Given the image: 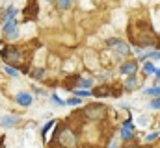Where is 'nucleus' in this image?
Instances as JSON below:
<instances>
[{
  "instance_id": "nucleus-8",
  "label": "nucleus",
  "mask_w": 160,
  "mask_h": 148,
  "mask_svg": "<svg viewBox=\"0 0 160 148\" xmlns=\"http://www.w3.org/2000/svg\"><path fill=\"white\" fill-rule=\"evenodd\" d=\"M15 15H17V9H15V7H8L2 19H4L6 22H9V21H13V17H15Z\"/></svg>"
},
{
  "instance_id": "nucleus-1",
  "label": "nucleus",
  "mask_w": 160,
  "mask_h": 148,
  "mask_svg": "<svg viewBox=\"0 0 160 148\" xmlns=\"http://www.w3.org/2000/svg\"><path fill=\"white\" fill-rule=\"evenodd\" d=\"M39 13V6H38V0H28V6L24 9V21H34Z\"/></svg>"
},
{
  "instance_id": "nucleus-7",
  "label": "nucleus",
  "mask_w": 160,
  "mask_h": 148,
  "mask_svg": "<svg viewBox=\"0 0 160 148\" xmlns=\"http://www.w3.org/2000/svg\"><path fill=\"white\" fill-rule=\"evenodd\" d=\"M136 63L134 61H128V63H125V65H121V69H119V72L121 74H134L136 72Z\"/></svg>"
},
{
  "instance_id": "nucleus-21",
  "label": "nucleus",
  "mask_w": 160,
  "mask_h": 148,
  "mask_svg": "<svg viewBox=\"0 0 160 148\" xmlns=\"http://www.w3.org/2000/svg\"><path fill=\"white\" fill-rule=\"evenodd\" d=\"M157 137H158V133H157V132H155V133H149V135H147V137H145V141H155V139H157Z\"/></svg>"
},
{
  "instance_id": "nucleus-20",
  "label": "nucleus",
  "mask_w": 160,
  "mask_h": 148,
  "mask_svg": "<svg viewBox=\"0 0 160 148\" xmlns=\"http://www.w3.org/2000/svg\"><path fill=\"white\" fill-rule=\"evenodd\" d=\"M67 104H69V106H78L80 100H78V98H69V100H67Z\"/></svg>"
},
{
  "instance_id": "nucleus-14",
  "label": "nucleus",
  "mask_w": 160,
  "mask_h": 148,
  "mask_svg": "<svg viewBox=\"0 0 160 148\" xmlns=\"http://www.w3.org/2000/svg\"><path fill=\"white\" fill-rule=\"evenodd\" d=\"M149 108H151V109H160V96H157V98L149 104Z\"/></svg>"
},
{
  "instance_id": "nucleus-2",
  "label": "nucleus",
  "mask_w": 160,
  "mask_h": 148,
  "mask_svg": "<svg viewBox=\"0 0 160 148\" xmlns=\"http://www.w3.org/2000/svg\"><path fill=\"white\" fill-rule=\"evenodd\" d=\"M4 35H6V39H9V41H13V39L19 37V30H17L15 19L9 21V22H6V26H4Z\"/></svg>"
},
{
  "instance_id": "nucleus-4",
  "label": "nucleus",
  "mask_w": 160,
  "mask_h": 148,
  "mask_svg": "<svg viewBox=\"0 0 160 148\" xmlns=\"http://www.w3.org/2000/svg\"><path fill=\"white\" fill-rule=\"evenodd\" d=\"M32 100H34V98H32V95H30V93H26V91H22V93H17V95H15V102H17V104H21V106H24V108H26V106H32Z\"/></svg>"
},
{
  "instance_id": "nucleus-19",
  "label": "nucleus",
  "mask_w": 160,
  "mask_h": 148,
  "mask_svg": "<svg viewBox=\"0 0 160 148\" xmlns=\"http://www.w3.org/2000/svg\"><path fill=\"white\" fill-rule=\"evenodd\" d=\"M52 124H54V122H52V120H48V124H47V126H43V128H41V133H43V135H45V133H47V132H48V130H50V128H52Z\"/></svg>"
},
{
  "instance_id": "nucleus-13",
  "label": "nucleus",
  "mask_w": 160,
  "mask_h": 148,
  "mask_svg": "<svg viewBox=\"0 0 160 148\" xmlns=\"http://www.w3.org/2000/svg\"><path fill=\"white\" fill-rule=\"evenodd\" d=\"M143 71H145L147 74H153L157 69H155V65H153V63H145V65H143Z\"/></svg>"
},
{
  "instance_id": "nucleus-18",
  "label": "nucleus",
  "mask_w": 160,
  "mask_h": 148,
  "mask_svg": "<svg viewBox=\"0 0 160 148\" xmlns=\"http://www.w3.org/2000/svg\"><path fill=\"white\" fill-rule=\"evenodd\" d=\"M134 85H136V78L132 76V78L127 80V89H130V87H134Z\"/></svg>"
},
{
  "instance_id": "nucleus-22",
  "label": "nucleus",
  "mask_w": 160,
  "mask_h": 148,
  "mask_svg": "<svg viewBox=\"0 0 160 148\" xmlns=\"http://www.w3.org/2000/svg\"><path fill=\"white\" fill-rule=\"evenodd\" d=\"M155 74H157V78H158V81H160V69H157V71H155Z\"/></svg>"
},
{
  "instance_id": "nucleus-6",
  "label": "nucleus",
  "mask_w": 160,
  "mask_h": 148,
  "mask_svg": "<svg viewBox=\"0 0 160 148\" xmlns=\"http://www.w3.org/2000/svg\"><path fill=\"white\" fill-rule=\"evenodd\" d=\"M132 135H134V133H132V122L127 120V122L123 124V128H121V139L127 141V139H132Z\"/></svg>"
},
{
  "instance_id": "nucleus-23",
  "label": "nucleus",
  "mask_w": 160,
  "mask_h": 148,
  "mask_svg": "<svg viewBox=\"0 0 160 148\" xmlns=\"http://www.w3.org/2000/svg\"><path fill=\"white\" fill-rule=\"evenodd\" d=\"M110 148H116V146H110Z\"/></svg>"
},
{
  "instance_id": "nucleus-3",
  "label": "nucleus",
  "mask_w": 160,
  "mask_h": 148,
  "mask_svg": "<svg viewBox=\"0 0 160 148\" xmlns=\"http://www.w3.org/2000/svg\"><path fill=\"white\" fill-rule=\"evenodd\" d=\"M108 46H112V48H116V52L119 54V56H127L128 54V46L119 41V39H108Z\"/></svg>"
},
{
  "instance_id": "nucleus-15",
  "label": "nucleus",
  "mask_w": 160,
  "mask_h": 148,
  "mask_svg": "<svg viewBox=\"0 0 160 148\" xmlns=\"http://www.w3.org/2000/svg\"><path fill=\"white\" fill-rule=\"evenodd\" d=\"M73 93H75L77 96H89V95H91L89 91H82V89H73Z\"/></svg>"
},
{
  "instance_id": "nucleus-5",
  "label": "nucleus",
  "mask_w": 160,
  "mask_h": 148,
  "mask_svg": "<svg viewBox=\"0 0 160 148\" xmlns=\"http://www.w3.org/2000/svg\"><path fill=\"white\" fill-rule=\"evenodd\" d=\"M19 124V117L17 115H4L0 117V126L4 128H11V126H17Z\"/></svg>"
},
{
  "instance_id": "nucleus-16",
  "label": "nucleus",
  "mask_w": 160,
  "mask_h": 148,
  "mask_svg": "<svg viewBox=\"0 0 160 148\" xmlns=\"http://www.w3.org/2000/svg\"><path fill=\"white\" fill-rule=\"evenodd\" d=\"M52 102H54L56 106H65V104H63V100H62L58 95H52Z\"/></svg>"
},
{
  "instance_id": "nucleus-10",
  "label": "nucleus",
  "mask_w": 160,
  "mask_h": 148,
  "mask_svg": "<svg viewBox=\"0 0 160 148\" xmlns=\"http://www.w3.org/2000/svg\"><path fill=\"white\" fill-rule=\"evenodd\" d=\"M145 95H149V96H160V87H151V89H145Z\"/></svg>"
},
{
  "instance_id": "nucleus-11",
  "label": "nucleus",
  "mask_w": 160,
  "mask_h": 148,
  "mask_svg": "<svg viewBox=\"0 0 160 148\" xmlns=\"http://www.w3.org/2000/svg\"><path fill=\"white\" fill-rule=\"evenodd\" d=\"M56 6H58L60 9H67V7L71 6V0H56Z\"/></svg>"
},
{
  "instance_id": "nucleus-12",
  "label": "nucleus",
  "mask_w": 160,
  "mask_h": 148,
  "mask_svg": "<svg viewBox=\"0 0 160 148\" xmlns=\"http://www.w3.org/2000/svg\"><path fill=\"white\" fill-rule=\"evenodd\" d=\"M4 71L9 74V76H13V78H15V76H19V72H17V69H15V67H9V65H6V69H4Z\"/></svg>"
},
{
  "instance_id": "nucleus-17",
  "label": "nucleus",
  "mask_w": 160,
  "mask_h": 148,
  "mask_svg": "<svg viewBox=\"0 0 160 148\" xmlns=\"http://www.w3.org/2000/svg\"><path fill=\"white\" fill-rule=\"evenodd\" d=\"M32 76L39 80V78H43V76H45V71H43V69H38V71H34V74H32Z\"/></svg>"
},
{
  "instance_id": "nucleus-9",
  "label": "nucleus",
  "mask_w": 160,
  "mask_h": 148,
  "mask_svg": "<svg viewBox=\"0 0 160 148\" xmlns=\"http://www.w3.org/2000/svg\"><path fill=\"white\" fill-rule=\"evenodd\" d=\"M93 80L91 78H78V85L80 87H91Z\"/></svg>"
}]
</instances>
